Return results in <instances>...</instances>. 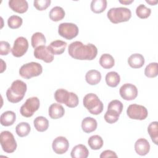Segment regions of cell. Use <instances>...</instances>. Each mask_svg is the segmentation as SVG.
<instances>
[{"label":"cell","instance_id":"cell-1","mask_svg":"<svg viewBox=\"0 0 158 158\" xmlns=\"http://www.w3.org/2000/svg\"><path fill=\"white\" fill-rule=\"evenodd\" d=\"M68 52L73 59L91 60L96 57L98 49L93 44H83L82 42L77 41L69 44Z\"/></svg>","mask_w":158,"mask_h":158},{"label":"cell","instance_id":"cell-2","mask_svg":"<svg viewBox=\"0 0 158 158\" xmlns=\"http://www.w3.org/2000/svg\"><path fill=\"white\" fill-rule=\"evenodd\" d=\"M27 86L25 82L17 80L12 82L6 91L7 100L12 103H17L22 101L27 91Z\"/></svg>","mask_w":158,"mask_h":158},{"label":"cell","instance_id":"cell-3","mask_svg":"<svg viewBox=\"0 0 158 158\" xmlns=\"http://www.w3.org/2000/svg\"><path fill=\"white\" fill-rule=\"evenodd\" d=\"M54 99L60 104H65L67 107L73 108L78 106L79 99L78 96L73 93L69 92L64 89H58L54 93Z\"/></svg>","mask_w":158,"mask_h":158},{"label":"cell","instance_id":"cell-4","mask_svg":"<svg viewBox=\"0 0 158 158\" xmlns=\"http://www.w3.org/2000/svg\"><path fill=\"white\" fill-rule=\"evenodd\" d=\"M83 102L85 107L91 114L98 115L103 110L104 105L102 102L94 93H89L85 95L83 98Z\"/></svg>","mask_w":158,"mask_h":158},{"label":"cell","instance_id":"cell-5","mask_svg":"<svg viewBox=\"0 0 158 158\" xmlns=\"http://www.w3.org/2000/svg\"><path fill=\"white\" fill-rule=\"evenodd\" d=\"M107 16L112 23H118L128 21L131 17V12L126 7H113L109 10Z\"/></svg>","mask_w":158,"mask_h":158},{"label":"cell","instance_id":"cell-6","mask_svg":"<svg viewBox=\"0 0 158 158\" xmlns=\"http://www.w3.org/2000/svg\"><path fill=\"white\" fill-rule=\"evenodd\" d=\"M43 72L41 64L35 62L27 63L21 66L19 69L20 75L25 79H30L34 77L40 75Z\"/></svg>","mask_w":158,"mask_h":158},{"label":"cell","instance_id":"cell-7","mask_svg":"<svg viewBox=\"0 0 158 158\" xmlns=\"http://www.w3.org/2000/svg\"><path fill=\"white\" fill-rule=\"evenodd\" d=\"M1 145L6 153H12L17 148V143L12 133L9 131H3L0 135Z\"/></svg>","mask_w":158,"mask_h":158},{"label":"cell","instance_id":"cell-8","mask_svg":"<svg viewBox=\"0 0 158 158\" xmlns=\"http://www.w3.org/2000/svg\"><path fill=\"white\" fill-rule=\"evenodd\" d=\"M40 102L37 97H31L27 99L25 103L21 106L20 112L25 117H30L38 110Z\"/></svg>","mask_w":158,"mask_h":158},{"label":"cell","instance_id":"cell-9","mask_svg":"<svg viewBox=\"0 0 158 158\" xmlns=\"http://www.w3.org/2000/svg\"><path fill=\"white\" fill-rule=\"evenodd\" d=\"M78 28L73 23H61L58 27V33L67 40H72L78 34Z\"/></svg>","mask_w":158,"mask_h":158},{"label":"cell","instance_id":"cell-10","mask_svg":"<svg viewBox=\"0 0 158 158\" xmlns=\"http://www.w3.org/2000/svg\"><path fill=\"white\" fill-rule=\"evenodd\" d=\"M127 115L131 119L144 120L148 117L147 109L141 105L136 104H130L127 110Z\"/></svg>","mask_w":158,"mask_h":158},{"label":"cell","instance_id":"cell-11","mask_svg":"<svg viewBox=\"0 0 158 158\" xmlns=\"http://www.w3.org/2000/svg\"><path fill=\"white\" fill-rule=\"evenodd\" d=\"M28 48V42L27 38L23 36H20L15 40L11 52L14 56L20 57L23 56L27 52Z\"/></svg>","mask_w":158,"mask_h":158},{"label":"cell","instance_id":"cell-12","mask_svg":"<svg viewBox=\"0 0 158 158\" xmlns=\"http://www.w3.org/2000/svg\"><path fill=\"white\" fill-rule=\"evenodd\" d=\"M119 93L120 96L125 100L131 101L135 99L138 96V89L133 84H123L120 88Z\"/></svg>","mask_w":158,"mask_h":158},{"label":"cell","instance_id":"cell-13","mask_svg":"<svg viewBox=\"0 0 158 158\" xmlns=\"http://www.w3.org/2000/svg\"><path fill=\"white\" fill-rule=\"evenodd\" d=\"M52 148L55 153L63 154L67 151L69 148V141L64 136H58L53 140Z\"/></svg>","mask_w":158,"mask_h":158},{"label":"cell","instance_id":"cell-14","mask_svg":"<svg viewBox=\"0 0 158 158\" xmlns=\"http://www.w3.org/2000/svg\"><path fill=\"white\" fill-rule=\"evenodd\" d=\"M34 56L36 59L42 60L46 63H50L54 60V55L50 52L48 47L45 45L35 48Z\"/></svg>","mask_w":158,"mask_h":158},{"label":"cell","instance_id":"cell-15","mask_svg":"<svg viewBox=\"0 0 158 158\" xmlns=\"http://www.w3.org/2000/svg\"><path fill=\"white\" fill-rule=\"evenodd\" d=\"M9 6L14 12L23 14L28 10V2L25 0H10Z\"/></svg>","mask_w":158,"mask_h":158},{"label":"cell","instance_id":"cell-16","mask_svg":"<svg viewBox=\"0 0 158 158\" xmlns=\"http://www.w3.org/2000/svg\"><path fill=\"white\" fill-rule=\"evenodd\" d=\"M135 150L138 154L140 156H145L149 152V143L144 138H139L135 144Z\"/></svg>","mask_w":158,"mask_h":158},{"label":"cell","instance_id":"cell-17","mask_svg":"<svg viewBox=\"0 0 158 158\" xmlns=\"http://www.w3.org/2000/svg\"><path fill=\"white\" fill-rule=\"evenodd\" d=\"M48 47L53 55H60L65 51L67 43L62 40H56L52 41Z\"/></svg>","mask_w":158,"mask_h":158},{"label":"cell","instance_id":"cell-18","mask_svg":"<svg viewBox=\"0 0 158 158\" xmlns=\"http://www.w3.org/2000/svg\"><path fill=\"white\" fill-rule=\"evenodd\" d=\"M49 116L52 119H58L62 117L65 114L63 106L59 104H52L48 109Z\"/></svg>","mask_w":158,"mask_h":158},{"label":"cell","instance_id":"cell-19","mask_svg":"<svg viewBox=\"0 0 158 158\" xmlns=\"http://www.w3.org/2000/svg\"><path fill=\"white\" fill-rule=\"evenodd\" d=\"M97 126V121L93 117H87L81 122V128L83 131L86 133H89L95 131Z\"/></svg>","mask_w":158,"mask_h":158},{"label":"cell","instance_id":"cell-20","mask_svg":"<svg viewBox=\"0 0 158 158\" xmlns=\"http://www.w3.org/2000/svg\"><path fill=\"white\" fill-rule=\"evenodd\" d=\"M70 155L72 158H86L89 155V151L85 145L80 144L73 148Z\"/></svg>","mask_w":158,"mask_h":158},{"label":"cell","instance_id":"cell-21","mask_svg":"<svg viewBox=\"0 0 158 158\" xmlns=\"http://www.w3.org/2000/svg\"><path fill=\"white\" fill-rule=\"evenodd\" d=\"M128 63L131 68L139 69L143 66L144 64V58L141 54H133L128 57Z\"/></svg>","mask_w":158,"mask_h":158},{"label":"cell","instance_id":"cell-22","mask_svg":"<svg viewBox=\"0 0 158 158\" xmlns=\"http://www.w3.org/2000/svg\"><path fill=\"white\" fill-rule=\"evenodd\" d=\"M15 120L16 115L15 112L11 110H7L3 112L0 117L1 124L5 127H9L13 125Z\"/></svg>","mask_w":158,"mask_h":158},{"label":"cell","instance_id":"cell-23","mask_svg":"<svg viewBox=\"0 0 158 158\" xmlns=\"http://www.w3.org/2000/svg\"><path fill=\"white\" fill-rule=\"evenodd\" d=\"M85 80L89 85H96L100 82L101 80V74L96 70H90L86 73Z\"/></svg>","mask_w":158,"mask_h":158},{"label":"cell","instance_id":"cell-24","mask_svg":"<svg viewBox=\"0 0 158 158\" xmlns=\"http://www.w3.org/2000/svg\"><path fill=\"white\" fill-rule=\"evenodd\" d=\"M65 13L62 7L60 6H55L50 10L49 17L50 19L54 22H58L62 20L65 17Z\"/></svg>","mask_w":158,"mask_h":158},{"label":"cell","instance_id":"cell-25","mask_svg":"<svg viewBox=\"0 0 158 158\" xmlns=\"http://www.w3.org/2000/svg\"><path fill=\"white\" fill-rule=\"evenodd\" d=\"M33 123L35 129L40 132H43L47 130L49 127L48 120L43 116L36 117L33 121Z\"/></svg>","mask_w":158,"mask_h":158},{"label":"cell","instance_id":"cell-26","mask_svg":"<svg viewBox=\"0 0 158 158\" xmlns=\"http://www.w3.org/2000/svg\"><path fill=\"white\" fill-rule=\"evenodd\" d=\"M120 81V77L116 72H108L106 75V82L109 86L116 87Z\"/></svg>","mask_w":158,"mask_h":158},{"label":"cell","instance_id":"cell-27","mask_svg":"<svg viewBox=\"0 0 158 158\" xmlns=\"http://www.w3.org/2000/svg\"><path fill=\"white\" fill-rule=\"evenodd\" d=\"M91 10L96 13L99 14L104 12L107 7L106 0H93L91 2Z\"/></svg>","mask_w":158,"mask_h":158},{"label":"cell","instance_id":"cell-28","mask_svg":"<svg viewBox=\"0 0 158 158\" xmlns=\"http://www.w3.org/2000/svg\"><path fill=\"white\" fill-rule=\"evenodd\" d=\"M31 43L32 47L35 49L40 46L45 45L46 40L44 35L42 33L36 32L31 36Z\"/></svg>","mask_w":158,"mask_h":158},{"label":"cell","instance_id":"cell-29","mask_svg":"<svg viewBox=\"0 0 158 158\" xmlns=\"http://www.w3.org/2000/svg\"><path fill=\"white\" fill-rule=\"evenodd\" d=\"M99 64L104 69H109L114 67L115 60L114 57L110 54H104L99 59Z\"/></svg>","mask_w":158,"mask_h":158},{"label":"cell","instance_id":"cell-30","mask_svg":"<svg viewBox=\"0 0 158 158\" xmlns=\"http://www.w3.org/2000/svg\"><path fill=\"white\" fill-rule=\"evenodd\" d=\"M88 144L91 149L93 150L100 149L103 146V140L99 135H93L89 138Z\"/></svg>","mask_w":158,"mask_h":158},{"label":"cell","instance_id":"cell-31","mask_svg":"<svg viewBox=\"0 0 158 158\" xmlns=\"http://www.w3.org/2000/svg\"><path fill=\"white\" fill-rule=\"evenodd\" d=\"M30 126L27 122H20L15 127L16 133L20 137L27 136L30 133Z\"/></svg>","mask_w":158,"mask_h":158},{"label":"cell","instance_id":"cell-32","mask_svg":"<svg viewBox=\"0 0 158 158\" xmlns=\"http://www.w3.org/2000/svg\"><path fill=\"white\" fill-rule=\"evenodd\" d=\"M158 122L157 121L151 122L148 127V133L152 141V142L155 144H157V140H158Z\"/></svg>","mask_w":158,"mask_h":158},{"label":"cell","instance_id":"cell-33","mask_svg":"<svg viewBox=\"0 0 158 158\" xmlns=\"http://www.w3.org/2000/svg\"><path fill=\"white\" fill-rule=\"evenodd\" d=\"M158 74V64L157 62H151L148 64L144 70V75L148 78H154Z\"/></svg>","mask_w":158,"mask_h":158},{"label":"cell","instance_id":"cell-34","mask_svg":"<svg viewBox=\"0 0 158 158\" xmlns=\"http://www.w3.org/2000/svg\"><path fill=\"white\" fill-rule=\"evenodd\" d=\"M23 20L18 15H12L8 18L7 25L12 29H17L22 25Z\"/></svg>","mask_w":158,"mask_h":158},{"label":"cell","instance_id":"cell-35","mask_svg":"<svg viewBox=\"0 0 158 158\" xmlns=\"http://www.w3.org/2000/svg\"><path fill=\"white\" fill-rule=\"evenodd\" d=\"M120 114L112 109H108L104 114V119L106 122L112 124L116 122L119 118Z\"/></svg>","mask_w":158,"mask_h":158},{"label":"cell","instance_id":"cell-36","mask_svg":"<svg viewBox=\"0 0 158 158\" xmlns=\"http://www.w3.org/2000/svg\"><path fill=\"white\" fill-rule=\"evenodd\" d=\"M151 9L144 4L139 5L136 9V14L140 19H146L151 15Z\"/></svg>","mask_w":158,"mask_h":158},{"label":"cell","instance_id":"cell-37","mask_svg":"<svg viewBox=\"0 0 158 158\" xmlns=\"http://www.w3.org/2000/svg\"><path fill=\"white\" fill-rule=\"evenodd\" d=\"M123 104L121 101H120L119 100H112L111 101L107 106V109H112L114 110L117 111L118 113H119L120 114L122 113V110H123Z\"/></svg>","mask_w":158,"mask_h":158},{"label":"cell","instance_id":"cell-38","mask_svg":"<svg viewBox=\"0 0 158 158\" xmlns=\"http://www.w3.org/2000/svg\"><path fill=\"white\" fill-rule=\"evenodd\" d=\"M51 2V0H35L33 6L38 10H44L50 6Z\"/></svg>","mask_w":158,"mask_h":158},{"label":"cell","instance_id":"cell-39","mask_svg":"<svg viewBox=\"0 0 158 158\" xmlns=\"http://www.w3.org/2000/svg\"><path fill=\"white\" fill-rule=\"evenodd\" d=\"M10 49V45L8 42L5 41H1L0 42V54L1 56L7 55Z\"/></svg>","mask_w":158,"mask_h":158},{"label":"cell","instance_id":"cell-40","mask_svg":"<svg viewBox=\"0 0 158 158\" xmlns=\"http://www.w3.org/2000/svg\"><path fill=\"white\" fill-rule=\"evenodd\" d=\"M101 158L102 157H117V155L114 151H112L111 150H106L102 152L100 156Z\"/></svg>","mask_w":158,"mask_h":158},{"label":"cell","instance_id":"cell-41","mask_svg":"<svg viewBox=\"0 0 158 158\" xmlns=\"http://www.w3.org/2000/svg\"><path fill=\"white\" fill-rule=\"evenodd\" d=\"M133 2V0H125V1H119V2L125 4V5H128Z\"/></svg>","mask_w":158,"mask_h":158},{"label":"cell","instance_id":"cell-42","mask_svg":"<svg viewBox=\"0 0 158 158\" xmlns=\"http://www.w3.org/2000/svg\"><path fill=\"white\" fill-rule=\"evenodd\" d=\"M146 2L147 3H148V4H150V5H151V6L155 5V4H156L157 3V1H148V0H146Z\"/></svg>","mask_w":158,"mask_h":158}]
</instances>
